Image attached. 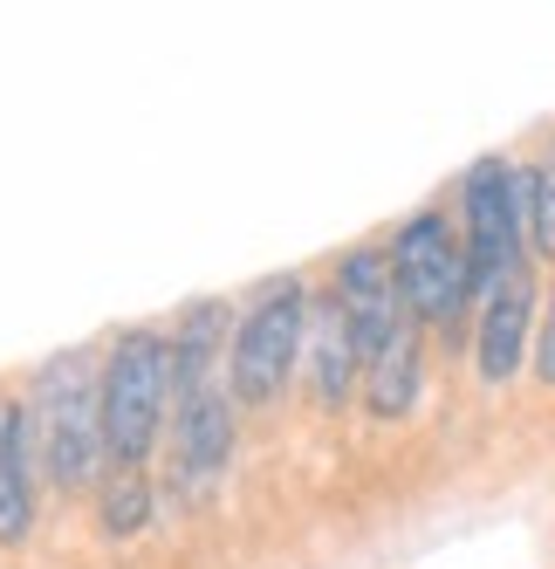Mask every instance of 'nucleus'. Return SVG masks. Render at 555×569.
Returning <instances> with one entry per match:
<instances>
[{
	"label": "nucleus",
	"mask_w": 555,
	"mask_h": 569,
	"mask_svg": "<svg viewBox=\"0 0 555 569\" xmlns=\"http://www.w3.org/2000/svg\"><path fill=\"white\" fill-rule=\"evenodd\" d=\"M28 419H34V453L56 487H90L110 460L103 446V398H97V357L90 350H62L34 371L28 391Z\"/></svg>",
	"instance_id": "obj_1"
},
{
	"label": "nucleus",
	"mask_w": 555,
	"mask_h": 569,
	"mask_svg": "<svg viewBox=\"0 0 555 569\" xmlns=\"http://www.w3.org/2000/svg\"><path fill=\"white\" fill-rule=\"evenodd\" d=\"M460 248L473 274V309L528 268V166H514L507 151H487L460 172Z\"/></svg>",
	"instance_id": "obj_2"
},
{
	"label": "nucleus",
	"mask_w": 555,
	"mask_h": 569,
	"mask_svg": "<svg viewBox=\"0 0 555 569\" xmlns=\"http://www.w3.org/2000/svg\"><path fill=\"white\" fill-rule=\"evenodd\" d=\"M97 398H103L110 467H144L158 432L172 426V337L124 330L97 363Z\"/></svg>",
	"instance_id": "obj_3"
},
{
	"label": "nucleus",
	"mask_w": 555,
	"mask_h": 569,
	"mask_svg": "<svg viewBox=\"0 0 555 569\" xmlns=\"http://www.w3.org/2000/svg\"><path fill=\"white\" fill-rule=\"evenodd\" d=\"M309 281L302 274H282L248 302V316L233 322V343H226V391L233 405H274L289 391V378L302 371V343H309Z\"/></svg>",
	"instance_id": "obj_4"
},
{
	"label": "nucleus",
	"mask_w": 555,
	"mask_h": 569,
	"mask_svg": "<svg viewBox=\"0 0 555 569\" xmlns=\"http://www.w3.org/2000/svg\"><path fill=\"white\" fill-rule=\"evenodd\" d=\"M391 281H398V302L418 330H453L473 309V274H466V248L460 227L440 207H418L412 220H398L391 233Z\"/></svg>",
	"instance_id": "obj_5"
},
{
	"label": "nucleus",
	"mask_w": 555,
	"mask_h": 569,
	"mask_svg": "<svg viewBox=\"0 0 555 569\" xmlns=\"http://www.w3.org/2000/svg\"><path fill=\"white\" fill-rule=\"evenodd\" d=\"M226 453H233V391H226V371L172 385V487H179V495L213 487Z\"/></svg>",
	"instance_id": "obj_6"
},
{
	"label": "nucleus",
	"mask_w": 555,
	"mask_h": 569,
	"mask_svg": "<svg viewBox=\"0 0 555 569\" xmlns=\"http://www.w3.org/2000/svg\"><path fill=\"white\" fill-rule=\"evenodd\" d=\"M330 296L350 322V337H356V357H384V343L405 330V302H398V281H391V254L371 248V240H356V248L336 254V274H330Z\"/></svg>",
	"instance_id": "obj_7"
},
{
	"label": "nucleus",
	"mask_w": 555,
	"mask_h": 569,
	"mask_svg": "<svg viewBox=\"0 0 555 569\" xmlns=\"http://www.w3.org/2000/svg\"><path fill=\"white\" fill-rule=\"evenodd\" d=\"M542 296H535V268L507 274L501 289L481 302V322H473V371H481V385H514L528 371V350H535V316Z\"/></svg>",
	"instance_id": "obj_8"
},
{
	"label": "nucleus",
	"mask_w": 555,
	"mask_h": 569,
	"mask_svg": "<svg viewBox=\"0 0 555 569\" xmlns=\"http://www.w3.org/2000/svg\"><path fill=\"white\" fill-rule=\"evenodd\" d=\"M302 378H309V398L323 405V412H343L364 385V357H356V337L336 309V296L323 289L309 302V343H302Z\"/></svg>",
	"instance_id": "obj_9"
},
{
	"label": "nucleus",
	"mask_w": 555,
	"mask_h": 569,
	"mask_svg": "<svg viewBox=\"0 0 555 569\" xmlns=\"http://www.w3.org/2000/svg\"><path fill=\"white\" fill-rule=\"evenodd\" d=\"M34 467H42V453H34V419L21 398H0V542H28L34 528Z\"/></svg>",
	"instance_id": "obj_10"
},
{
	"label": "nucleus",
	"mask_w": 555,
	"mask_h": 569,
	"mask_svg": "<svg viewBox=\"0 0 555 569\" xmlns=\"http://www.w3.org/2000/svg\"><path fill=\"white\" fill-rule=\"evenodd\" d=\"M425 330L418 322H405L398 337L384 343V357L364 363V405H371V419H412L418 412V398H425Z\"/></svg>",
	"instance_id": "obj_11"
},
{
	"label": "nucleus",
	"mask_w": 555,
	"mask_h": 569,
	"mask_svg": "<svg viewBox=\"0 0 555 569\" xmlns=\"http://www.w3.org/2000/svg\"><path fill=\"white\" fill-rule=\"evenodd\" d=\"M151 521V480H144V467H117L110 473V487H103V536H138V528Z\"/></svg>",
	"instance_id": "obj_12"
},
{
	"label": "nucleus",
	"mask_w": 555,
	"mask_h": 569,
	"mask_svg": "<svg viewBox=\"0 0 555 569\" xmlns=\"http://www.w3.org/2000/svg\"><path fill=\"white\" fill-rule=\"evenodd\" d=\"M528 254L555 261V151L528 166Z\"/></svg>",
	"instance_id": "obj_13"
},
{
	"label": "nucleus",
	"mask_w": 555,
	"mask_h": 569,
	"mask_svg": "<svg viewBox=\"0 0 555 569\" xmlns=\"http://www.w3.org/2000/svg\"><path fill=\"white\" fill-rule=\"evenodd\" d=\"M528 363H535V378L555 391V296L542 302V322H535V350H528Z\"/></svg>",
	"instance_id": "obj_14"
}]
</instances>
